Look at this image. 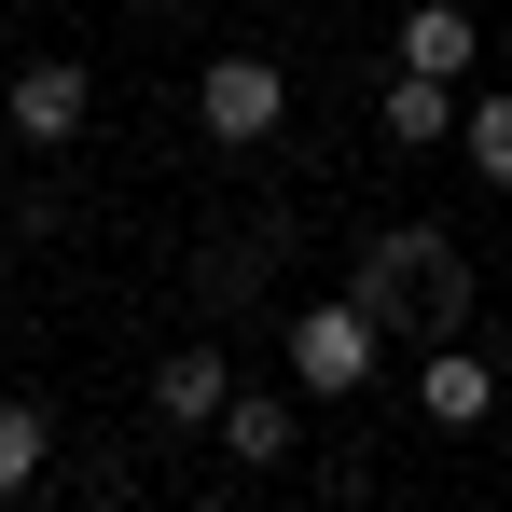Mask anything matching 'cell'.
<instances>
[{
  "mask_svg": "<svg viewBox=\"0 0 512 512\" xmlns=\"http://www.w3.org/2000/svg\"><path fill=\"white\" fill-rule=\"evenodd\" d=\"M194 125H208L222 153H263V139L291 125V70H277L263 42H222V56L194 70Z\"/></svg>",
  "mask_w": 512,
  "mask_h": 512,
  "instance_id": "2",
  "label": "cell"
},
{
  "mask_svg": "<svg viewBox=\"0 0 512 512\" xmlns=\"http://www.w3.org/2000/svg\"><path fill=\"white\" fill-rule=\"evenodd\" d=\"M14 14H56V0H14Z\"/></svg>",
  "mask_w": 512,
  "mask_h": 512,
  "instance_id": "12",
  "label": "cell"
},
{
  "mask_svg": "<svg viewBox=\"0 0 512 512\" xmlns=\"http://www.w3.org/2000/svg\"><path fill=\"white\" fill-rule=\"evenodd\" d=\"M222 402H236V360L222 346H167L153 360V429H222Z\"/></svg>",
  "mask_w": 512,
  "mask_h": 512,
  "instance_id": "7",
  "label": "cell"
},
{
  "mask_svg": "<svg viewBox=\"0 0 512 512\" xmlns=\"http://www.w3.org/2000/svg\"><path fill=\"white\" fill-rule=\"evenodd\" d=\"M0 125L28 139V153H70L97 125V70L84 56H14V84H0Z\"/></svg>",
  "mask_w": 512,
  "mask_h": 512,
  "instance_id": "4",
  "label": "cell"
},
{
  "mask_svg": "<svg viewBox=\"0 0 512 512\" xmlns=\"http://www.w3.org/2000/svg\"><path fill=\"white\" fill-rule=\"evenodd\" d=\"M42 471H56V416L28 388H0V499H42Z\"/></svg>",
  "mask_w": 512,
  "mask_h": 512,
  "instance_id": "10",
  "label": "cell"
},
{
  "mask_svg": "<svg viewBox=\"0 0 512 512\" xmlns=\"http://www.w3.org/2000/svg\"><path fill=\"white\" fill-rule=\"evenodd\" d=\"M346 305H374L388 333H416V346H457L471 333V263H457V236H429V222H388V236H360V263H346Z\"/></svg>",
  "mask_w": 512,
  "mask_h": 512,
  "instance_id": "1",
  "label": "cell"
},
{
  "mask_svg": "<svg viewBox=\"0 0 512 512\" xmlns=\"http://www.w3.org/2000/svg\"><path fill=\"white\" fill-rule=\"evenodd\" d=\"M222 443H236L250 471H291V457H305V388H236V402H222Z\"/></svg>",
  "mask_w": 512,
  "mask_h": 512,
  "instance_id": "9",
  "label": "cell"
},
{
  "mask_svg": "<svg viewBox=\"0 0 512 512\" xmlns=\"http://www.w3.org/2000/svg\"><path fill=\"white\" fill-rule=\"evenodd\" d=\"M388 70H429V84H471V70H485V28H471V0H416V14L388 28Z\"/></svg>",
  "mask_w": 512,
  "mask_h": 512,
  "instance_id": "5",
  "label": "cell"
},
{
  "mask_svg": "<svg viewBox=\"0 0 512 512\" xmlns=\"http://www.w3.org/2000/svg\"><path fill=\"white\" fill-rule=\"evenodd\" d=\"M499 471H512V443H499Z\"/></svg>",
  "mask_w": 512,
  "mask_h": 512,
  "instance_id": "14",
  "label": "cell"
},
{
  "mask_svg": "<svg viewBox=\"0 0 512 512\" xmlns=\"http://www.w3.org/2000/svg\"><path fill=\"white\" fill-rule=\"evenodd\" d=\"M457 111H471V84H429V70H374V125H388L402 153H443V139H457Z\"/></svg>",
  "mask_w": 512,
  "mask_h": 512,
  "instance_id": "8",
  "label": "cell"
},
{
  "mask_svg": "<svg viewBox=\"0 0 512 512\" xmlns=\"http://www.w3.org/2000/svg\"><path fill=\"white\" fill-rule=\"evenodd\" d=\"M0 208H14V167H0Z\"/></svg>",
  "mask_w": 512,
  "mask_h": 512,
  "instance_id": "13",
  "label": "cell"
},
{
  "mask_svg": "<svg viewBox=\"0 0 512 512\" xmlns=\"http://www.w3.org/2000/svg\"><path fill=\"white\" fill-rule=\"evenodd\" d=\"M374 346H388V319L333 291V305H305V319L277 333V360H291V388H305V402H346V388H374Z\"/></svg>",
  "mask_w": 512,
  "mask_h": 512,
  "instance_id": "3",
  "label": "cell"
},
{
  "mask_svg": "<svg viewBox=\"0 0 512 512\" xmlns=\"http://www.w3.org/2000/svg\"><path fill=\"white\" fill-rule=\"evenodd\" d=\"M457 153L485 167V194H512V84H485L471 111H457Z\"/></svg>",
  "mask_w": 512,
  "mask_h": 512,
  "instance_id": "11",
  "label": "cell"
},
{
  "mask_svg": "<svg viewBox=\"0 0 512 512\" xmlns=\"http://www.w3.org/2000/svg\"><path fill=\"white\" fill-rule=\"evenodd\" d=\"M416 416H429V429H485V416H499V360H485L471 333L429 346V360H416Z\"/></svg>",
  "mask_w": 512,
  "mask_h": 512,
  "instance_id": "6",
  "label": "cell"
}]
</instances>
